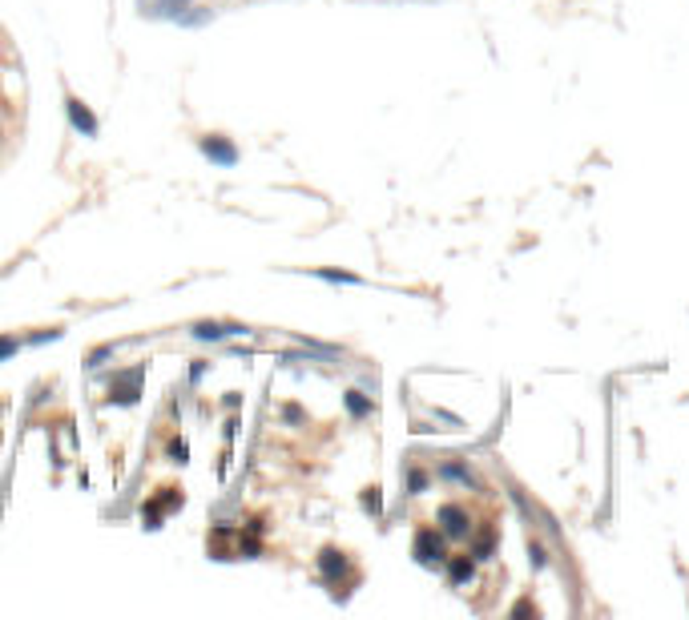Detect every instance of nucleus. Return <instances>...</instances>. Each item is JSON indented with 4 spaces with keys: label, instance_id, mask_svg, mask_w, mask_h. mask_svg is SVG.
<instances>
[{
    "label": "nucleus",
    "instance_id": "f257e3e1",
    "mask_svg": "<svg viewBox=\"0 0 689 620\" xmlns=\"http://www.w3.org/2000/svg\"><path fill=\"white\" fill-rule=\"evenodd\" d=\"M415 560H419V564H436V560H443V536L431 532V528H424V532L415 536Z\"/></svg>",
    "mask_w": 689,
    "mask_h": 620
},
{
    "label": "nucleus",
    "instance_id": "f03ea898",
    "mask_svg": "<svg viewBox=\"0 0 689 620\" xmlns=\"http://www.w3.org/2000/svg\"><path fill=\"white\" fill-rule=\"evenodd\" d=\"M439 524H443V536H451V540H460V536H468V511L456 508V504H443L439 508Z\"/></svg>",
    "mask_w": 689,
    "mask_h": 620
},
{
    "label": "nucleus",
    "instance_id": "7ed1b4c3",
    "mask_svg": "<svg viewBox=\"0 0 689 620\" xmlns=\"http://www.w3.org/2000/svg\"><path fill=\"white\" fill-rule=\"evenodd\" d=\"M202 153H206L210 162H218V165H234V162H238V149L230 145V141H222V137H202Z\"/></svg>",
    "mask_w": 689,
    "mask_h": 620
},
{
    "label": "nucleus",
    "instance_id": "20e7f679",
    "mask_svg": "<svg viewBox=\"0 0 689 620\" xmlns=\"http://www.w3.org/2000/svg\"><path fill=\"white\" fill-rule=\"evenodd\" d=\"M189 335L214 343V338H226V335H242V326H230V323H194V326H189Z\"/></svg>",
    "mask_w": 689,
    "mask_h": 620
},
{
    "label": "nucleus",
    "instance_id": "39448f33",
    "mask_svg": "<svg viewBox=\"0 0 689 620\" xmlns=\"http://www.w3.org/2000/svg\"><path fill=\"white\" fill-rule=\"evenodd\" d=\"M65 109H69V121H73L77 129H81V133H97V117H93V113H89L77 97H69V101H65Z\"/></svg>",
    "mask_w": 689,
    "mask_h": 620
},
{
    "label": "nucleus",
    "instance_id": "423d86ee",
    "mask_svg": "<svg viewBox=\"0 0 689 620\" xmlns=\"http://www.w3.org/2000/svg\"><path fill=\"white\" fill-rule=\"evenodd\" d=\"M319 568H323L326 576L335 580V576H343V572H347V560H343V552H335V548H326V552H323V560H319Z\"/></svg>",
    "mask_w": 689,
    "mask_h": 620
},
{
    "label": "nucleus",
    "instance_id": "0eeeda50",
    "mask_svg": "<svg viewBox=\"0 0 689 620\" xmlns=\"http://www.w3.org/2000/svg\"><path fill=\"white\" fill-rule=\"evenodd\" d=\"M451 580H456V584H464V580H472V560H468V556H456V560H451Z\"/></svg>",
    "mask_w": 689,
    "mask_h": 620
},
{
    "label": "nucleus",
    "instance_id": "6e6552de",
    "mask_svg": "<svg viewBox=\"0 0 689 620\" xmlns=\"http://www.w3.org/2000/svg\"><path fill=\"white\" fill-rule=\"evenodd\" d=\"M347 411H351V415H367V411H371V403L363 399V391H347Z\"/></svg>",
    "mask_w": 689,
    "mask_h": 620
},
{
    "label": "nucleus",
    "instance_id": "1a4fd4ad",
    "mask_svg": "<svg viewBox=\"0 0 689 620\" xmlns=\"http://www.w3.org/2000/svg\"><path fill=\"white\" fill-rule=\"evenodd\" d=\"M319 278H331V282H359L355 274H343V270H319Z\"/></svg>",
    "mask_w": 689,
    "mask_h": 620
},
{
    "label": "nucleus",
    "instance_id": "9d476101",
    "mask_svg": "<svg viewBox=\"0 0 689 620\" xmlns=\"http://www.w3.org/2000/svg\"><path fill=\"white\" fill-rule=\"evenodd\" d=\"M16 347H21V343L4 335V338H0V359H13V355H16Z\"/></svg>",
    "mask_w": 689,
    "mask_h": 620
},
{
    "label": "nucleus",
    "instance_id": "9b49d317",
    "mask_svg": "<svg viewBox=\"0 0 689 620\" xmlns=\"http://www.w3.org/2000/svg\"><path fill=\"white\" fill-rule=\"evenodd\" d=\"M363 504H367V508H371V511H379V496H375V487H371V492H367V496H363Z\"/></svg>",
    "mask_w": 689,
    "mask_h": 620
},
{
    "label": "nucleus",
    "instance_id": "f8f14e48",
    "mask_svg": "<svg viewBox=\"0 0 689 620\" xmlns=\"http://www.w3.org/2000/svg\"><path fill=\"white\" fill-rule=\"evenodd\" d=\"M424 484H427V480H424V472H412V492H419Z\"/></svg>",
    "mask_w": 689,
    "mask_h": 620
}]
</instances>
